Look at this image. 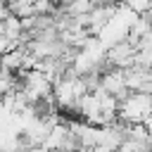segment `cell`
Masks as SVG:
<instances>
[{
    "label": "cell",
    "mask_w": 152,
    "mask_h": 152,
    "mask_svg": "<svg viewBox=\"0 0 152 152\" xmlns=\"http://www.w3.org/2000/svg\"><path fill=\"white\" fill-rule=\"evenodd\" d=\"M152 112V93L150 90H131L119 107V119L128 121V124H138L145 121Z\"/></svg>",
    "instance_id": "1"
},
{
    "label": "cell",
    "mask_w": 152,
    "mask_h": 152,
    "mask_svg": "<svg viewBox=\"0 0 152 152\" xmlns=\"http://www.w3.org/2000/svg\"><path fill=\"white\" fill-rule=\"evenodd\" d=\"M100 86H102L107 93L119 95L121 100L131 93V90H128V83H126V69H121V66H114V69L104 71L102 78H100Z\"/></svg>",
    "instance_id": "2"
},
{
    "label": "cell",
    "mask_w": 152,
    "mask_h": 152,
    "mask_svg": "<svg viewBox=\"0 0 152 152\" xmlns=\"http://www.w3.org/2000/svg\"><path fill=\"white\" fill-rule=\"evenodd\" d=\"M93 7H95L93 0H71L69 5L59 7V12H66L69 17H78V14H88V12H93Z\"/></svg>",
    "instance_id": "3"
}]
</instances>
